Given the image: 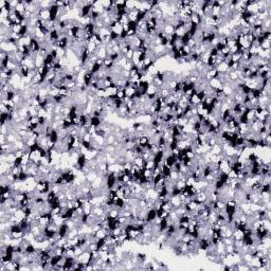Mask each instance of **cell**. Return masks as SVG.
<instances>
[{"mask_svg":"<svg viewBox=\"0 0 271 271\" xmlns=\"http://www.w3.org/2000/svg\"><path fill=\"white\" fill-rule=\"evenodd\" d=\"M118 181H117V175L115 173H112V172H109L107 174V176L105 177V187L108 190H112L115 189V187L117 185Z\"/></svg>","mask_w":271,"mask_h":271,"instance_id":"cell-1","label":"cell"},{"mask_svg":"<svg viewBox=\"0 0 271 271\" xmlns=\"http://www.w3.org/2000/svg\"><path fill=\"white\" fill-rule=\"evenodd\" d=\"M87 163H88V158H87L86 154H80L74 165L77 171H84V169L87 166Z\"/></svg>","mask_w":271,"mask_h":271,"instance_id":"cell-2","label":"cell"},{"mask_svg":"<svg viewBox=\"0 0 271 271\" xmlns=\"http://www.w3.org/2000/svg\"><path fill=\"white\" fill-rule=\"evenodd\" d=\"M92 11V1H87L85 5H83L80 9V18H87L89 17Z\"/></svg>","mask_w":271,"mask_h":271,"instance_id":"cell-3","label":"cell"},{"mask_svg":"<svg viewBox=\"0 0 271 271\" xmlns=\"http://www.w3.org/2000/svg\"><path fill=\"white\" fill-rule=\"evenodd\" d=\"M29 47H30L31 51H32V54L35 55L37 53H39V50L41 48V45H40V41L38 40L37 38H35L34 36L31 38L30 43H29Z\"/></svg>","mask_w":271,"mask_h":271,"instance_id":"cell-4","label":"cell"},{"mask_svg":"<svg viewBox=\"0 0 271 271\" xmlns=\"http://www.w3.org/2000/svg\"><path fill=\"white\" fill-rule=\"evenodd\" d=\"M69 231H70L69 227H68L65 221V222H63L58 227V230H57V238H67Z\"/></svg>","mask_w":271,"mask_h":271,"instance_id":"cell-5","label":"cell"},{"mask_svg":"<svg viewBox=\"0 0 271 271\" xmlns=\"http://www.w3.org/2000/svg\"><path fill=\"white\" fill-rule=\"evenodd\" d=\"M76 263V257L74 256H65V264H64V271L72 270L74 264Z\"/></svg>","mask_w":271,"mask_h":271,"instance_id":"cell-6","label":"cell"},{"mask_svg":"<svg viewBox=\"0 0 271 271\" xmlns=\"http://www.w3.org/2000/svg\"><path fill=\"white\" fill-rule=\"evenodd\" d=\"M103 123H105L104 117L99 118V117H89V125L92 127L99 128L100 126L103 125Z\"/></svg>","mask_w":271,"mask_h":271,"instance_id":"cell-7","label":"cell"},{"mask_svg":"<svg viewBox=\"0 0 271 271\" xmlns=\"http://www.w3.org/2000/svg\"><path fill=\"white\" fill-rule=\"evenodd\" d=\"M209 86L213 89V90H218V89H222L223 87V83L221 82V80L219 77H215L212 78L208 82Z\"/></svg>","mask_w":271,"mask_h":271,"instance_id":"cell-8","label":"cell"},{"mask_svg":"<svg viewBox=\"0 0 271 271\" xmlns=\"http://www.w3.org/2000/svg\"><path fill=\"white\" fill-rule=\"evenodd\" d=\"M157 218V210L155 208H150L146 210L145 221L148 223H153V221Z\"/></svg>","mask_w":271,"mask_h":271,"instance_id":"cell-9","label":"cell"},{"mask_svg":"<svg viewBox=\"0 0 271 271\" xmlns=\"http://www.w3.org/2000/svg\"><path fill=\"white\" fill-rule=\"evenodd\" d=\"M93 78H94V74L92 73V72L86 71L84 74V76H83V84H84L87 88H89L90 85H91L92 80H93Z\"/></svg>","mask_w":271,"mask_h":271,"instance_id":"cell-10","label":"cell"},{"mask_svg":"<svg viewBox=\"0 0 271 271\" xmlns=\"http://www.w3.org/2000/svg\"><path fill=\"white\" fill-rule=\"evenodd\" d=\"M96 56H98V58H101V59L107 58V57H108V53H107L106 46L102 45V46L98 47V50H96Z\"/></svg>","mask_w":271,"mask_h":271,"instance_id":"cell-11","label":"cell"},{"mask_svg":"<svg viewBox=\"0 0 271 271\" xmlns=\"http://www.w3.org/2000/svg\"><path fill=\"white\" fill-rule=\"evenodd\" d=\"M48 139H49V141H50L51 143L56 144L57 142L59 141V139H61V137H59V134H58V130L53 129L52 131H51V134L48 136Z\"/></svg>","mask_w":271,"mask_h":271,"instance_id":"cell-12","label":"cell"},{"mask_svg":"<svg viewBox=\"0 0 271 271\" xmlns=\"http://www.w3.org/2000/svg\"><path fill=\"white\" fill-rule=\"evenodd\" d=\"M178 161V159L176 158L175 156H174V155H169V156H166V157H164V160H163V163H164L165 165H167V166H169V167H172L173 166L174 164H175L176 162H177Z\"/></svg>","mask_w":271,"mask_h":271,"instance_id":"cell-13","label":"cell"},{"mask_svg":"<svg viewBox=\"0 0 271 271\" xmlns=\"http://www.w3.org/2000/svg\"><path fill=\"white\" fill-rule=\"evenodd\" d=\"M169 202H171L172 206H173L174 209H177V208H179V206H182V201H181L179 196H171V197H169Z\"/></svg>","mask_w":271,"mask_h":271,"instance_id":"cell-14","label":"cell"},{"mask_svg":"<svg viewBox=\"0 0 271 271\" xmlns=\"http://www.w3.org/2000/svg\"><path fill=\"white\" fill-rule=\"evenodd\" d=\"M162 31L164 32V34L166 35V36H169L171 34L175 33V27H174V24L167 22V24H165L162 26Z\"/></svg>","mask_w":271,"mask_h":271,"instance_id":"cell-15","label":"cell"},{"mask_svg":"<svg viewBox=\"0 0 271 271\" xmlns=\"http://www.w3.org/2000/svg\"><path fill=\"white\" fill-rule=\"evenodd\" d=\"M37 18L43 20H49L50 19V11L49 9H40L38 12V15H37Z\"/></svg>","mask_w":271,"mask_h":271,"instance_id":"cell-16","label":"cell"},{"mask_svg":"<svg viewBox=\"0 0 271 271\" xmlns=\"http://www.w3.org/2000/svg\"><path fill=\"white\" fill-rule=\"evenodd\" d=\"M99 176L98 172L96 171H89L88 173L86 174V181L88 183H90L91 184L92 182H93L94 180L96 179V177Z\"/></svg>","mask_w":271,"mask_h":271,"instance_id":"cell-17","label":"cell"},{"mask_svg":"<svg viewBox=\"0 0 271 271\" xmlns=\"http://www.w3.org/2000/svg\"><path fill=\"white\" fill-rule=\"evenodd\" d=\"M150 138L148 137V136H146V134H141V136H139V137H138V140H137V144L143 146V147H145L146 144L150 143Z\"/></svg>","mask_w":271,"mask_h":271,"instance_id":"cell-18","label":"cell"},{"mask_svg":"<svg viewBox=\"0 0 271 271\" xmlns=\"http://www.w3.org/2000/svg\"><path fill=\"white\" fill-rule=\"evenodd\" d=\"M43 61H45V57H43V55L39 54V53H37V54L34 55V64H35V67H36V69H38V68L43 67Z\"/></svg>","mask_w":271,"mask_h":271,"instance_id":"cell-19","label":"cell"},{"mask_svg":"<svg viewBox=\"0 0 271 271\" xmlns=\"http://www.w3.org/2000/svg\"><path fill=\"white\" fill-rule=\"evenodd\" d=\"M136 257H137V265H142V266L145 265L146 260H147V255L145 253L139 252V253L136 254Z\"/></svg>","mask_w":271,"mask_h":271,"instance_id":"cell-20","label":"cell"},{"mask_svg":"<svg viewBox=\"0 0 271 271\" xmlns=\"http://www.w3.org/2000/svg\"><path fill=\"white\" fill-rule=\"evenodd\" d=\"M86 48H87V50H88L89 54H94V53L96 52V50H98V45H96L93 40H90L88 43H87Z\"/></svg>","mask_w":271,"mask_h":271,"instance_id":"cell-21","label":"cell"},{"mask_svg":"<svg viewBox=\"0 0 271 271\" xmlns=\"http://www.w3.org/2000/svg\"><path fill=\"white\" fill-rule=\"evenodd\" d=\"M115 61H111L109 57H107V58L104 59V64H103V68H104L105 70H107L108 72H110V70L112 69L113 67H115Z\"/></svg>","mask_w":271,"mask_h":271,"instance_id":"cell-22","label":"cell"},{"mask_svg":"<svg viewBox=\"0 0 271 271\" xmlns=\"http://www.w3.org/2000/svg\"><path fill=\"white\" fill-rule=\"evenodd\" d=\"M120 212H121V210H119L118 208L113 206V208H111L110 210H109V212H108V214H107V216H108L109 218L117 219L118 217L120 216Z\"/></svg>","mask_w":271,"mask_h":271,"instance_id":"cell-23","label":"cell"},{"mask_svg":"<svg viewBox=\"0 0 271 271\" xmlns=\"http://www.w3.org/2000/svg\"><path fill=\"white\" fill-rule=\"evenodd\" d=\"M124 89H125V96H126L125 99H130V100L134 99V94H136V90L137 89H134V87H126Z\"/></svg>","mask_w":271,"mask_h":271,"instance_id":"cell-24","label":"cell"},{"mask_svg":"<svg viewBox=\"0 0 271 271\" xmlns=\"http://www.w3.org/2000/svg\"><path fill=\"white\" fill-rule=\"evenodd\" d=\"M127 7H126V1L125 0H118V1H115V10L117 11H122V10H126Z\"/></svg>","mask_w":271,"mask_h":271,"instance_id":"cell-25","label":"cell"},{"mask_svg":"<svg viewBox=\"0 0 271 271\" xmlns=\"http://www.w3.org/2000/svg\"><path fill=\"white\" fill-rule=\"evenodd\" d=\"M138 13H139V10L138 9H131L128 11L127 13V17L129 20H131V21H137V16H138Z\"/></svg>","mask_w":271,"mask_h":271,"instance_id":"cell-26","label":"cell"},{"mask_svg":"<svg viewBox=\"0 0 271 271\" xmlns=\"http://www.w3.org/2000/svg\"><path fill=\"white\" fill-rule=\"evenodd\" d=\"M190 21H191V24H196V26L200 27L202 24V18L199 17V16L197 15V14L194 13L193 15L190 17Z\"/></svg>","mask_w":271,"mask_h":271,"instance_id":"cell-27","label":"cell"},{"mask_svg":"<svg viewBox=\"0 0 271 271\" xmlns=\"http://www.w3.org/2000/svg\"><path fill=\"white\" fill-rule=\"evenodd\" d=\"M169 94H172V91L169 90V88H166V87H161L160 89H159V92H158V96H162V98L166 99L167 96H169Z\"/></svg>","mask_w":271,"mask_h":271,"instance_id":"cell-28","label":"cell"},{"mask_svg":"<svg viewBox=\"0 0 271 271\" xmlns=\"http://www.w3.org/2000/svg\"><path fill=\"white\" fill-rule=\"evenodd\" d=\"M161 174H162L165 178H169V176H171V174H172V167L167 166V165H165L164 163H163L162 166H161Z\"/></svg>","mask_w":271,"mask_h":271,"instance_id":"cell-29","label":"cell"},{"mask_svg":"<svg viewBox=\"0 0 271 271\" xmlns=\"http://www.w3.org/2000/svg\"><path fill=\"white\" fill-rule=\"evenodd\" d=\"M125 206H126V201L124 198L118 197L117 199L115 200V206L119 209V210H123V209L125 208Z\"/></svg>","mask_w":271,"mask_h":271,"instance_id":"cell-30","label":"cell"},{"mask_svg":"<svg viewBox=\"0 0 271 271\" xmlns=\"http://www.w3.org/2000/svg\"><path fill=\"white\" fill-rule=\"evenodd\" d=\"M108 234H109L108 231H106L105 229H103V228H101L100 230H98L96 232H94V235H96V239H99V238H106L107 235H108Z\"/></svg>","mask_w":271,"mask_h":271,"instance_id":"cell-31","label":"cell"},{"mask_svg":"<svg viewBox=\"0 0 271 271\" xmlns=\"http://www.w3.org/2000/svg\"><path fill=\"white\" fill-rule=\"evenodd\" d=\"M210 153L212 155H220L222 154V146L221 144H216V145L212 146L210 150Z\"/></svg>","mask_w":271,"mask_h":271,"instance_id":"cell-32","label":"cell"},{"mask_svg":"<svg viewBox=\"0 0 271 271\" xmlns=\"http://www.w3.org/2000/svg\"><path fill=\"white\" fill-rule=\"evenodd\" d=\"M18 72L21 75V77H27V76H29L31 74V70L28 67H26V66H20Z\"/></svg>","mask_w":271,"mask_h":271,"instance_id":"cell-33","label":"cell"},{"mask_svg":"<svg viewBox=\"0 0 271 271\" xmlns=\"http://www.w3.org/2000/svg\"><path fill=\"white\" fill-rule=\"evenodd\" d=\"M144 162H145V160H144L142 156H136L134 160H132V163H134V165L139 166V167H143Z\"/></svg>","mask_w":271,"mask_h":271,"instance_id":"cell-34","label":"cell"},{"mask_svg":"<svg viewBox=\"0 0 271 271\" xmlns=\"http://www.w3.org/2000/svg\"><path fill=\"white\" fill-rule=\"evenodd\" d=\"M117 140V137H115V134H107L106 138H105V142H106V145H112L113 142Z\"/></svg>","mask_w":271,"mask_h":271,"instance_id":"cell-35","label":"cell"},{"mask_svg":"<svg viewBox=\"0 0 271 271\" xmlns=\"http://www.w3.org/2000/svg\"><path fill=\"white\" fill-rule=\"evenodd\" d=\"M98 32L100 33L101 36H102V37H107V36H109V35H110L111 30L109 28H107V27H103V28L99 29Z\"/></svg>","mask_w":271,"mask_h":271,"instance_id":"cell-36","label":"cell"},{"mask_svg":"<svg viewBox=\"0 0 271 271\" xmlns=\"http://www.w3.org/2000/svg\"><path fill=\"white\" fill-rule=\"evenodd\" d=\"M29 177H30V175H29L28 172H22L21 171L19 174H18V180H19L20 182H26Z\"/></svg>","mask_w":271,"mask_h":271,"instance_id":"cell-37","label":"cell"},{"mask_svg":"<svg viewBox=\"0 0 271 271\" xmlns=\"http://www.w3.org/2000/svg\"><path fill=\"white\" fill-rule=\"evenodd\" d=\"M9 117H10V112H1L0 113V122H1V125H5L9 121Z\"/></svg>","mask_w":271,"mask_h":271,"instance_id":"cell-38","label":"cell"},{"mask_svg":"<svg viewBox=\"0 0 271 271\" xmlns=\"http://www.w3.org/2000/svg\"><path fill=\"white\" fill-rule=\"evenodd\" d=\"M134 154H136V156H142V155L145 153V150H144L143 146L137 144V145L134 147Z\"/></svg>","mask_w":271,"mask_h":271,"instance_id":"cell-39","label":"cell"},{"mask_svg":"<svg viewBox=\"0 0 271 271\" xmlns=\"http://www.w3.org/2000/svg\"><path fill=\"white\" fill-rule=\"evenodd\" d=\"M271 40H264L262 43L260 45V48L262 49V50L266 51V50H270V47H271Z\"/></svg>","mask_w":271,"mask_h":271,"instance_id":"cell-40","label":"cell"},{"mask_svg":"<svg viewBox=\"0 0 271 271\" xmlns=\"http://www.w3.org/2000/svg\"><path fill=\"white\" fill-rule=\"evenodd\" d=\"M102 66L101 65H99L98 63H94L93 64V66H92V68H91V70H90V72H92V73L94 74V75H96V73H99V72L101 71V70H102Z\"/></svg>","mask_w":271,"mask_h":271,"instance_id":"cell-41","label":"cell"},{"mask_svg":"<svg viewBox=\"0 0 271 271\" xmlns=\"http://www.w3.org/2000/svg\"><path fill=\"white\" fill-rule=\"evenodd\" d=\"M117 220H118V222H119V225H121V227H123V225H125L127 222H129V220H128L125 216H123V215H120V216L117 218Z\"/></svg>","mask_w":271,"mask_h":271,"instance_id":"cell-42","label":"cell"},{"mask_svg":"<svg viewBox=\"0 0 271 271\" xmlns=\"http://www.w3.org/2000/svg\"><path fill=\"white\" fill-rule=\"evenodd\" d=\"M127 28L128 30H134V31H137L138 30V22L137 21H129L127 22Z\"/></svg>","mask_w":271,"mask_h":271,"instance_id":"cell-43","label":"cell"},{"mask_svg":"<svg viewBox=\"0 0 271 271\" xmlns=\"http://www.w3.org/2000/svg\"><path fill=\"white\" fill-rule=\"evenodd\" d=\"M143 167L144 169H154V167H155V163H154V161L153 160H147V161H145V162H144V164H143Z\"/></svg>","mask_w":271,"mask_h":271,"instance_id":"cell-44","label":"cell"},{"mask_svg":"<svg viewBox=\"0 0 271 271\" xmlns=\"http://www.w3.org/2000/svg\"><path fill=\"white\" fill-rule=\"evenodd\" d=\"M181 192H182V190H180L179 187H177L176 185H174V187H172V190H171V196H179L180 194H181Z\"/></svg>","mask_w":271,"mask_h":271,"instance_id":"cell-45","label":"cell"},{"mask_svg":"<svg viewBox=\"0 0 271 271\" xmlns=\"http://www.w3.org/2000/svg\"><path fill=\"white\" fill-rule=\"evenodd\" d=\"M117 96H118V99H120V100H125V98H126L125 89L119 88V90H118V92H117Z\"/></svg>","mask_w":271,"mask_h":271,"instance_id":"cell-46","label":"cell"},{"mask_svg":"<svg viewBox=\"0 0 271 271\" xmlns=\"http://www.w3.org/2000/svg\"><path fill=\"white\" fill-rule=\"evenodd\" d=\"M22 165V157H16L15 160L13 162L14 167H21Z\"/></svg>","mask_w":271,"mask_h":271,"instance_id":"cell-47","label":"cell"},{"mask_svg":"<svg viewBox=\"0 0 271 271\" xmlns=\"http://www.w3.org/2000/svg\"><path fill=\"white\" fill-rule=\"evenodd\" d=\"M21 27H22L21 24H14V26L12 27V29H11V32L19 35L20 30H21Z\"/></svg>","mask_w":271,"mask_h":271,"instance_id":"cell-48","label":"cell"},{"mask_svg":"<svg viewBox=\"0 0 271 271\" xmlns=\"http://www.w3.org/2000/svg\"><path fill=\"white\" fill-rule=\"evenodd\" d=\"M175 185L177 187H179L180 190H183L184 189V187L187 184H185V181L184 180H181V179H179V180H177V181H176V183H175Z\"/></svg>","mask_w":271,"mask_h":271,"instance_id":"cell-49","label":"cell"},{"mask_svg":"<svg viewBox=\"0 0 271 271\" xmlns=\"http://www.w3.org/2000/svg\"><path fill=\"white\" fill-rule=\"evenodd\" d=\"M169 179L173 180L174 182H176L177 180H179V173H178V172H175V171H172V174H171V176H169Z\"/></svg>","mask_w":271,"mask_h":271,"instance_id":"cell-50","label":"cell"},{"mask_svg":"<svg viewBox=\"0 0 271 271\" xmlns=\"http://www.w3.org/2000/svg\"><path fill=\"white\" fill-rule=\"evenodd\" d=\"M109 58L111 59V61H119V58L120 57H121V53H111L110 55H109Z\"/></svg>","mask_w":271,"mask_h":271,"instance_id":"cell-51","label":"cell"},{"mask_svg":"<svg viewBox=\"0 0 271 271\" xmlns=\"http://www.w3.org/2000/svg\"><path fill=\"white\" fill-rule=\"evenodd\" d=\"M109 37H110V40L111 41H119V35L117 34L115 32H113V31H111L110 32V35H109Z\"/></svg>","mask_w":271,"mask_h":271,"instance_id":"cell-52","label":"cell"},{"mask_svg":"<svg viewBox=\"0 0 271 271\" xmlns=\"http://www.w3.org/2000/svg\"><path fill=\"white\" fill-rule=\"evenodd\" d=\"M197 96L199 98V100L202 102V101L204 100V98L206 96V91H204V90H198V91H197Z\"/></svg>","mask_w":271,"mask_h":271,"instance_id":"cell-53","label":"cell"},{"mask_svg":"<svg viewBox=\"0 0 271 271\" xmlns=\"http://www.w3.org/2000/svg\"><path fill=\"white\" fill-rule=\"evenodd\" d=\"M134 50H130V51H128V52L126 53L125 57L128 59V61H131V59H132V56H134Z\"/></svg>","mask_w":271,"mask_h":271,"instance_id":"cell-54","label":"cell"}]
</instances>
